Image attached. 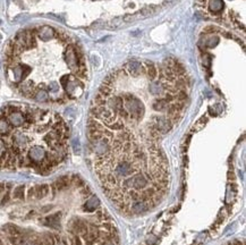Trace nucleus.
Wrapping results in <instances>:
<instances>
[{"instance_id": "3", "label": "nucleus", "mask_w": 246, "mask_h": 245, "mask_svg": "<svg viewBox=\"0 0 246 245\" xmlns=\"http://www.w3.org/2000/svg\"><path fill=\"white\" fill-rule=\"evenodd\" d=\"M71 183H72V181H71V177L69 176H62L60 178H58L55 182V184H53V190L55 191H58V192L64 191V190H66L71 185Z\"/></svg>"}, {"instance_id": "9", "label": "nucleus", "mask_w": 246, "mask_h": 245, "mask_svg": "<svg viewBox=\"0 0 246 245\" xmlns=\"http://www.w3.org/2000/svg\"><path fill=\"white\" fill-rule=\"evenodd\" d=\"M231 245H242V243H240L239 241H234V242L231 243Z\"/></svg>"}, {"instance_id": "8", "label": "nucleus", "mask_w": 246, "mask_h": 245, "mask_svg": "<svg viewBox=\"0 0 246 245\" xmlns=\"http://www.w3.org/2000/svg\"><path fill=\"white\" fill-rule=\"evenodd\" d=\"M8 199H9V193L7 192V193H6V196H5L3 199H2V204H5V203H6V202L8 201Z\"/></svg>"}, {"instance_id": "5", "label": "nucleus", "mask_w": 246, "mask_h": 245, "mask_svg": "<svg viewBox=\"0 0 246 245\" xmlns=\"http://www.w3.org/2000/svg\"><path fill=\"white\" fill-rule=\"evenodd\" d=\"M99 205H100V200H99L96 196L93 195L91 199H89V200L86 201L84 208H85L87 211H94V210H96V209L99 208Z\"/></svg>"}, {"instance_id": "10", "label": "nucleus", "mask_w": 246, "mask_h": 245, "mask_svg": "<svg viewBox=\"0 0 246 245\" xmlns=\"http://www.w3.org/2000/svg\"><path fill=\"white\" fill-rule=\"evenodd\" d=\"M0 245H2V243H1V241H0Z\"/></svg>"}, {"instance_id": "4", "label": "nucleus", "mask_w": 246, "mask_h": 245, "mask_svg": "<svg viewBox=\"0 0 246 245\" xmlns=\"http://www.w3.org/2000/svg\"><path fill=\"white\" fill-rule=\"evenodd\" d=\"M33 187H34V197L38 199V200L43 199L49 193V185H47V184L36 185V186H33Z\"/></svg>"}, {"instance_id": "6", "label": "nucleus", "mask_w": 246, "mask_h": 245, "mask_svg": "<svg viewBox=\"0 0 246 245\" xmlns=\"http://www.w3.org/2000/svg\"><path fill=\"white\" fill-rule=\"evenodd\" d=\"M13 197L16 200H24L25 199V186L24 185H20L14 190L13 193Z\"/></svg>"}, {"instance_id": "1", "label": "nucleus", "mask_w": 246, "mask_h": 245, "mask_svg": "<svg viewBox=\"0 0 246 245\" xmlns=\"http://www.w3.org/2000/svg\"><path fill=\"white\" fill-rule=\"evenodd\" d=\"M60 217H62V212H57L55 214H51V216H49V217H47L44 219L43 224L45 226H48V227L58 229L60 227Z\"/></svg>"}, {"instance_id": "7", "label": "nucleus", "mask_w": 246, "mask_h": 245, "mask_svg": "<svg viewBox=\"0 0 246 245\" xmlns=\"http://www.w3.org/2000/svg\"><path fill=\"white\" fill-rule=\"evenodd\" d=\"M74 244L75 245H82V241H81V238H80L78 236H75V238H74Z\"/></svg>"}, {"instance_id": "2", "label": "nucleus", "mask_w": 246, "mask_h": 245, "mask_svg": "<svg viewBox=\"0 0 246 245\" xmlns=\"http://www.w3.org/2000/svg\"><path fill=\"white\" fill-rule=\"evenodd\" d=\"M208 8L210 10V13H212L213 15H218L225 8V2L224 0H209Z\"/></svg>"}]
</instances>
